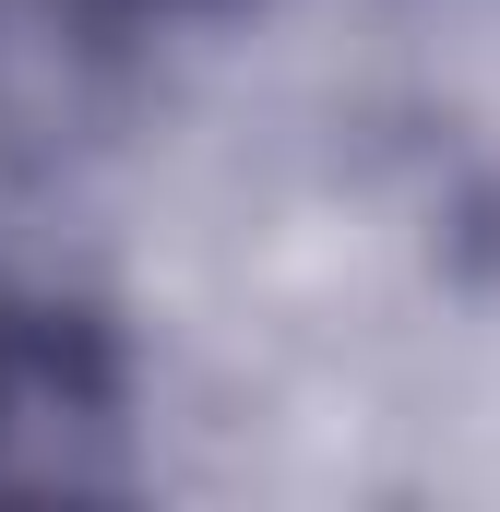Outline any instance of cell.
<instances>
[{
  "mask_svg": "<svg viewBox=\"0 0 500 512\" xmlns=\"http://www.w3.org/2000/svg\"><path fill=\"white\" fill-rule=\"evenodd\" d=\"M24 334H36V322H24V310L0 298V370H12V346H24Z\"/></svg>",
  "mask_w": 500,
  "mask_h": 512,
  "instance_id": "cell-1",
  "label": "cell"
}]
</instances>
